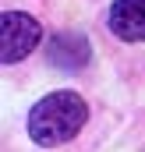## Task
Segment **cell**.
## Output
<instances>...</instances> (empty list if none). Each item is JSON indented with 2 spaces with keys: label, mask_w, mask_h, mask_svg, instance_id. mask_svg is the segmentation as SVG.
Returning a JSON list of instances; mask_svg holds the SVG:
<instances>
[{
  "label": "cell",
  "mask_w": 145,
  "mask_h": 152,
  "mask_svg": "<svg viewBox=\"0 0 145 152\" xmlns=\"http://www.w3.org/2000/svg\"><path fill=\"white\" fill-rule=\"evenodd\" d=\"M50 64L60 71H78L89 64V39L81 32H60L50 39Z\"/></svg>",
  "instance_id": "277c9868"
},
{
  "label": "cell",
  "mask_w": 145,
  "mask_h": 152,
  "mask_svg": "<svg viewBox=\"0 0 145 152\" xmlns=\"http://www.w3.org/2000/svg\"><path fill=\"white\" fill-rule=\"evenodd\" d=\"M106 25L124 42H145V0H113L106 11Z\"/></svg>",
  "instance_id": "3957f363"
},
{
  "label": "cell",
  "mask_w": 145,
  "mask_h": 152,
  "mask_svg": "<svg viewBox=\"0 0 145 152\" xmlns=\"http://www.w3.org/2000/svg\"><path fill=\"white\" fill-rule=\"evenodd\" d=\"M39 21L21 14V11H7L0 18V60L4 64H18L21 57L32 53V46L39 42Z\"/></svg>",
  "instance_id": "7a4b0ae2"
},
{
  "label": "cell",
  "mask_w": 145,
  "mask_h": 152,
  "mask_svg": "<svg viewBox=\"0 0 145 152\" xmlns=\"http://www.w3.org/2000/svg\"><path fill=\"white\" fill-rule=\"evenodd\" d=\"M85 120H89V106H85V99L78 92H67V88L64 92H50L29 113V134H32L36 145L53 149V145L71 142L85 127Z\"/></svg>",
  "instance_id": "6da1fadb"
}]
</instances>
